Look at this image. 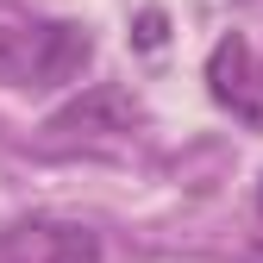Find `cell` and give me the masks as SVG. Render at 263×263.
Listing matches in <instances>:
<instances>
[{
	"label": "cell",
	"instance_id": "6da1fadb",
	"mask_svg": "<svg viewBox=\"0 0 263 263\" xmlns=\"http://www.w3.org/2000/svg\"><path fill=\"white\" fill-rule=\"evenodd\" d=\"M207 94L219 113H232L245 132H263V50L245 31H226L207 50Z\"/></svg>",
	"mask_w": 263,
	"mask_h": 263
},
{
	"label": "cell",
	"instance_id": "7a4b0ae2",
	"mask_svg": "<svg viewBox=\"0 0 263 263\" xmlns=\"http://www.w3.org/2000/svg\"><path fill=\"white\" fill-rule=\"evenodd\" d=\"M7 263H101V238L82 219H19L0 232Z\"/></svg>",
	"mask_w": 263,
	"mask_h": 263
},
{
	"label": "cell",
	"instance_id": "3957f363",
	"mask_svg": "<svg viewBox=\"0 0 263 263\" xmlns=\"http://www.w3.org/2000/svg\"><path fill=\"white\" fill-rule=\"evenodd\" d=\"M82 63H88V31H76V25H38L31 82H69Z\"/></svg>",
	"mask_w": 263,
	"mask_h": 263
},
{
	"label": "cell",
	"instance_id": "277c9868",
	"mask_svg": "<svg viewBox=\"0 0 263 263\" xmlns=\"http://www.w3.org/2000/svg\"><path fill=\"white\" fill-rule=\"evenodd\" d=\"M132 119H138V107H132L119 88H94L88 101H76L69 113H57L50 132H69V125H88V132H94V125H101V132H132Z\"/></svg>",
	"mask_w": 263,
	"mask_h": 263
},
{
	"label": "cell",
	"instance_id": "5b68a950",
	"mask_svg": "<svg viewBox=\"0 0 263 263\" xmlns=\"http://www.w3.org/2000/svg\"><path fill=\"white\" fill-rule=\"evenodd\" d=\"M31 50H38V31H25V25H0V82L31 76Z\"/></svg>",
	"mask_w": 263,
	"mask_h": 263
},
{
	"label": "cell",
	"instance_id": "8992f818",
	"mask_svg": "<svg viewBox=\"0 0 263 263\" xmlns=\"http://www.w3.org/2000/svg\"><path fill=\"white\" fill-rule=\"evenodd\" d=\"M138 44H144V50L163 44V13H144V19H138Z\"/></svg>",
	"mask_w": 263,
	"mask_h": 263
}]
</instances>
